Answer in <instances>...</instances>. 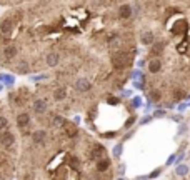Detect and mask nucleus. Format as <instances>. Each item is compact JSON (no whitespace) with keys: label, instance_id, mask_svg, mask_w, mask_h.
<instances>
[{"label":"nucleus","instance_id":"aec40b11","mask_svg":"<svg viewBox=\"0 0 190 180\" xmlns=\"http://www.w3.org/2000/svg\"><path fill=\"white\" fill-rule=\"evenodd\" d=\"M163 115V112H162V110H160V112H155V117H162Z\"/></svg>","mask_w":190,"mask_h":180},{"label":"nucleus","instance_id":"a211bd4d","mask_svg":"<svg viewBox=\"0 0 190 180\" xmlns=\"http://www.w3.org/2000/svg\"><path fill=\"white\" fill-rule=\"evenodd\" d=\"M135 122V117H132V118H129V120H127V124H125V129H129V127L132 125Z\"/></svg>","mask_w":190,"mask_h":180},{"label":"nucleus","instance_id":"6e6552de","mask_svg":"<svg viewBox=\"0 0 190 180\" xmlns=\"http://www.w3.org/2000/svg\"><path fill=\"white\" fill-rule=\"evenodd\" d=\"M28 122H30V115L28 113H20V115L17 117V125L19 127H27L28 125Z\"/></svg>","mask_w":190,"mask_h":180},{"label":"nucleus","instance_id":"f3484780","mask_svg":"<svg viewBox=\"0 0 190 180\" xmlns=\"http://www.w3.org/2000/svg\"><path fill=\"white\" fill-rule=\"evenodd\" d=\"M104 137H105V138H114V137H115V132H105Z\"/></svg>","mask_w":190,"mask_h":180},{"label":"nucleus","instance_id":"f03ea898","mask_svg":"<svg viewBox=\"0 0 190 180\" xmlns=\"http://www.w3.org/2000/svg\"><path fill=\"white\" fill-rule=\"evenodd\" d=\"M93 87V82L90 80V79H78L73 82V88L77 90V92H80V93H87V92H90Z\"/></svg>","mask_w":190,"mask_h":180},{"label":"nucleus","instance_id":"1a4fd4ad","mask_svg":"<svg viewBox=\"0 0 190 180\" xmlns=\"http://www.w3.org/2000/svg\"><path fill=\"white\" fill-rule=\"evenodd\" d=\"M109 167H110V162L107 160V158H100V160L97 162V170L98 172H105Z\"/></svg>","mask_w":190,"mask_h":180},{"label":"nucleus","instance_id":"2eb2a0df","mask_svg":"<svg viewBox=\"0 0 190 180\" xmlns=\"http://www.w3.org/2000/svg\"><path fill=\"white\" fill-rule=\"evenodd\" d=\"M62 124H64L62 117H55V118H53V125H55V127H59V125H62Z\"/></svg>","mask_w":190,"mask_h":180},{"label":"nucleus","instance_id":"f8f14e48","mask_svg":"<svg viewBox=\"0 0 190 180\" xmlns=\"http://www.w3.org/2000/svg\"><path fill=\"white\" fill-rule=\"evenodd\" d=\"M114 155H115L117 158L122 155V144H118V145H115V147H114Z\"/></svg>","mask_w":190,"mask_h":180},{"label":"nucleus","instance_id":"412c9836","mask_svg":"<svg viewBox=\"0 0 190 180\" xmlns=\"http://www.w3.org/2000/svg\"><path fill=\"white\" fill-rule=\"evenodd\" d=\"M9 2H14V0H0V3H9Z\"/></svg>","mask_w":190,"mask_h":180},{"label":"nucleus","instance_id":"9b49d317","mask_svg":"<svg viewBox=\"0 0 190 180\" xmlns=\"http://www.w3.org/2000/svg\"><path fill=\"white\" fill-rule=\"evenodd\" d=\"M175 174L179 175V177H185V175L188 174V167L185 165V163H180V165L175 169Z\"/></svg>","mask_w":190,"mask_h":180},{"label":"nucleus","instance_id":"4468645a","mask_svg":"<svg viewBox=\"0 0 190 180\" xmlns=\"http://www.w3.org/2000/svg\"><path fill=\"white\" fill-rule=\"evenodd\" d=\"M7 125H9V122H7V118H5V117H0V130H3Z\"/></svg>","mask_w":190,"mask_h":180},{"label":"nucleus","instance_id":"20e7f679","mask_svg":"<svg viewBox=\"0 0 190 180\" xmlns=\"http://www.w3.org/2000/svg\"><path fill=\"white\" fill-rule=\"evenodd\" d=\"M0 142H2V145L10 147V145L15 142V135L12 133V132H5V133H2V135H0Z\"/></svg>","mask_w":190,"mask_h":180},{"label":"nucleus","instance_id":"4be33fe9","mask_svg":"<svg viewBox=\"0 0 190 180\" xmlns=\"http://www.w3.org/2000/svg\"><path fill=\"white\" fill-rule=\"evenodd\" d=\"M0 180H3V178H0Z\"/></svg>","mask_w":190,"mask_h":180},{"label":"nucleus","instance_id":"7ed1b4c3","mask_svg":"<svg viewBox=\"0 0 190 180\" xmlns=\"http://www.w3.org/2000/svg\"><path fill=\"white\" fill-rule=\"evenodd\" d=\"M34 112L39 113V115L47 112V100H45V99H37L34 102Z\"/></svg>","mask_w":190,"mask_h":180},{"label":"nucleus","instance_id":"0eeeda50","mask_svg":"<svg viewBox=\"0 0 190 180\" xmlns=\"http://www.w3.org/2000/svg\"><path fill=\"white\" fill-rule=\"evenodd\" d=\"M45 137H47V132H45V130H37V132H34V135H32L35 144H42L45 140Z\"/></svg>","mask_w":190,"mask_h":180},{"label":"nucleus","instance_id":"f257e3e1","mask_svg":"<svg viewBox=\"0 0 190 180\" xmlns=\"http://www.w3.org/2000/svg\"><path fill=\"white\" fill-rule=\"evenodd\" d=\"M147 54L138 65L143 88L159 92L168 105L190 97V0H134Z\"/></svg>","mask_w":190,"mask_h":180},{"label":"nucleus","instance_id":"39448f33","mask_svg":"<svg viewBox=\"0 0 190 180\" xmlns=\"http://www.w3.org/2000/svg\"><path fill=\"white\" fill-rule=\"evenodd\" d=\"M104 153H105V149L97 144V145H93V150L90 152V158H102Z\"/></svg>","mask_w":190,"mask_h":180},{"label":"nucleus","instance_id":"423d86ee","mask_svg":"<svg viewBox=\"0 0 190 180\" xmlns=\"http://www.w3.org/2000/svg\"><path fill=\"white\" fill-rule=\"evenodd\" d=\"M65 97H67V90H65L64 87H57L55 90H53V99H55L57 102L64 100Z\"/></svg>","mask_w":190,"mask_h":180},{"label":"nucleus","instance_id":"ddd939ff","mask_svg":"<svg viewBox=\"0 0 190 180\" xmlns=\"http://www.w3.org/2000/svg\"><path fill=\"white\" fill-rule=\"evenodd\" d=\"M78 165H80L78 158H75V157H72V158H70V167H72V169H78Z\"/></svg>","mask_w":190,"mask_h":180},{"label":"nucleus","instance_id":"dca6fc26","mask_svg":"<svg viewBox=\"0 0 190 180\" xmlns=\"http://www.w3.org/2000/svg\"><path fill=\"white\" fill-rule=\"evenodd\" d=\"M159 174H160V170L157 169V170H154V172H152L150 175H148V178H155V177H157V175H159Z\"/></svg>","mask_w":190,"mask_h":180},{"label":"nucleus","instance_id":"9d476101","mask_svg":"<svg viewBox=\"0 0 190 180\" xmlns=\"http://www.w3.org/2000/svg\"><path fill=\"white\" fill-rule=\"evenodd\" d=\"M64 132H65V135H67V137L73 138V137H77V127H73V125H65Z\"/></svg>","mask_w":190,"mask_h":180},{"label":"nucleus","instance_id":"6ab92c4d","mask_svg":"<svg viewBox=\"0 0 190 180\" xmlns=\"http://www.w3.org/2000/svg\"><path fill=\"white\" fill-rule=\"evenodd\" d=\"M109 104H110V105H115V104H118V99H115V97H110V99H109Z\"/></svg>","mask_w":190,"mask_h":180}]
</instances>
